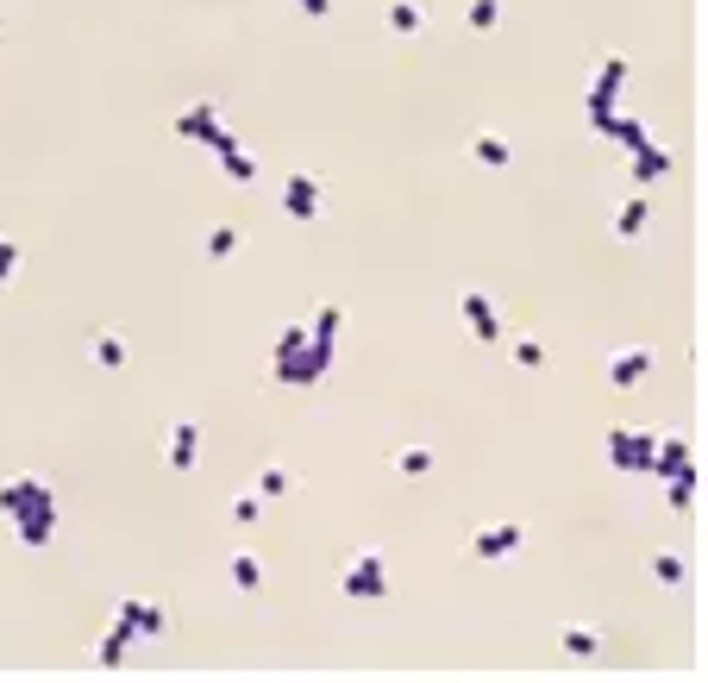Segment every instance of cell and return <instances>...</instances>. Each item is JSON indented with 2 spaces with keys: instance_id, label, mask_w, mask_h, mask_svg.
<instances>
[{
  "instance_id": "cell-28",
  "label": "cell",
  "mask_w": 708,
  "mask_h": 683,
  "mask_svg": "<svg viewBox=\"0 0 708 683\" xmlns=\"http://www.w3.org/2000/svg\"><path fill=\"white\" fill-rule=\"evenodd\" d=\"M257 508H264V496H232V521H257Z\"/></svg>"
},
{
  "instance_id": "cell-8",
  "label": "cell",
  "mask_w": 708,
  "mask_h": 683,
  "mask_svg": "<svg viewBox=\"0 0 708 683\" xmlns=\"http://www.w3.org/2000/svg\"><path fill=\"white\" fill-rule=\"evenodd\" d=\"M176 132L195 138V145H214V138H220V113H214V101H195V107L176 120Z\"/></svg>"
},
{
  "instance_id": "cell-6",
  "label": "cell",
  "mask_w": 708,
  "mask_h": 683,
  "mask_svg": "<svg viewBox=\"0 0 708 683\" xmlns=\"http://www.w3.org/2000/svg\"><path fill=\"white\" fill-rule=\"evenodd\" d=\"M282 214H295V220H314L320 214V182L308 170H295L289 182H282Z\"/></svg>"
},
{
  "instance_id": "cell-30",
  "label": "cell",
  "mask_w": 708,
  "mask_h": 683,
  "mask_svg": "<svg viewBox=\"0 0 708 683\" xmlns=\"http://www.w3.org/2000/svg\"><path fill=\"white\" fill-rule=\"evenodd\" d=\"M295 7L308 13V19H326V13H333V0H295Z\"/></svg>"
},
{
  "instance_id": "cell-25",
  "label": "cell",
  "mask_w": 708,
  "mask_h": 683,
  "mask_svg": "<svg viewBox=\"0 0 708 683\" xmlns=\"http://www.w3.org/2000/svg\"><path fill=\"white\" fill-rule=\"evenodd\" d=\"M652 577L658 583H683V558L677 552H652Z\"/></svg>"
},
{
  "instance_id": "cell-18",
  "label": "cell",
  "mask_w": 708,
  "mask_h": 683,
  "mask_svg": "<svg viewBox=\"0 0 708 683\" xmlns=\"http://www.w3.org/2000/svg\"><path fill=\"white\" fill-rule=\"evenodd\" d=\"M646 220H652V201L640 195V201H627V207H621V220H615V232H621V239H640V232H646Z\"/></svg>"
},
{
  "instance_id": "cell-19",
  "label": "cell",
  "mask_w": 708,
  "mask_h": 683,
  "mask_svg": "<svg viewBox=\"0 0 708 683\" xmlns=\"http://www.w3.org/2000/svg\"><path fill=\"white\" fill-rule=\"evenodd\" d=\"M389 26L395 32H420L427 26V7H420V0H389Z\"/></svg>"
},
{
  "instance_id": "cell-17",
  "label": "cell",
  "mask_w": 708,
  "mask_h": 683,
  "mask_svg": "<svg viewBox=\"0 0 708 683\" xmlns=\"http://www.w3.org/2000/svg\"><path fill=\"white\" fill-rule=\"evenodd\" d=\"M88 351H94V364H107V370H120V364H126V339H120V333H94Z\"/></svg>"
},
{
  "instance_id": "cell-5",
  "label": "cell",
  "mask_w": 708,
  "mask_h": 683,
  "mask_svg": "<svg viewBox=\"0 0 708 683\" xmlns=\"http://www.w3.org/2000/svg\"><path fill=\"white\" fill-rule=\"evenodd\" d=\"M458 308H464L470 333H477L483 345H495V339H502V314H495V301H489L483 289H464V295H458Z\"/></svg>"
},
{
  "instance_id": "cell-7",
  "label": "cell",
  "mask_w": 708,
  "mask_h": 683,
  "mask_svg": "<svg viewBox=\"0 0 708 683\" xmlns=\"http://www.w3.org/2000/svg\"><path fill=\"white\" fill-rule=\"evenodd\" d=\"M44 496H51V489H44L38 477H0V514H7V521H13L19 508H32V502H44Z\"/></svg>"
},
{
  "instance_id": "cell-27",
  "label": "cell",
  "mask_w": 708,
  "mask_h": 683,
  "mask_svg": "<svg viewBox=\"0 0 708 683\" xmlns=\"http://www.w3.org/2000/svg\"><path fill=\"white\" fill-rule=\"evenodd\" d=\"M514 364L539 370V364H546V345H539V339H521V345H514Z\"/></svg>"
},
{
  "instance_id": "cell-1",
  "label": "cell",
  "mask_w": 708,
  "mask_h": 683,
  "mask_svg": "<svg viewBox=\"0 0 708 683\" xmlns=\"http://www.w3.org/2000/svg\"><path fill=\"white\" fill-rule=\"evenodd\" d=\"M621 82H627V57L621 51H608L602 57V76L589 82V126L608 132V120H615V107H621Z\"/></svg>"
},
{
  "instance_id": "cell-13",
  "label": "cell",
  "mask_w": 708,
  "mask_h": 683,
  "mask_svg": "<svg viewBox=\"0 0 708 683\" xmlns=\"http://www.w3.org/2000/svg\"><path fill=\"white\" fill-rule=\"evenodd\" d=\"M214 151H220V163H226V176H239V182H251V176H257L251 151H245V145H239V138H232V132H220V138H214Z\"/></svg>"
},
{
  "instance_id": "cell-12",
  "label": "cell",
  "mask_w": 708,
  "mask_h": 683,
  "mask_svg": "<svg viewBox=\"0 0 708 683\" xmlns=\"http://www.w3.org/2000/svg\"><path fill=\"white\" fill-rule=\"evenodd\" d=\"M514 546H521V527H514V521H502V527H483L477 539H470V552H477V558H508Z\"/></svg>"
},
{
  "instance_id": "cell-9",
  "label": "cell",
  "mask_w": 708,
  "mask_h": 683,
  "mask_svg": "<svg viewBox=\"0 0 708 683\" xmlns=\"http://www.w3.org/2000/svg\"><path fill=\"white\" fill-rule=\"evenodd\" d=\"M646 370H652V351L627 345V351H615V358H608V383H615V389H633V383H640Z\"/></svg>"
},
{
  "instance_id": "cell-3",
  "label": "cell",
  "mask_w": 708,
  "mask_h": 683,
  "mask_svg": "<svg viewBox=\"0 0 708 683\" xmlns=\"http://www.w3.org/2000/svg\"><path fill=\"white\" fill-rule=\"evenodd\" d=\"M652 445H658V433L608 427V458H615V470H640V477H646V464H652Z\"/></svg>"
},
{
  "instance_id": "cell-20",
  "label": "cell",
  "mask_w": 708,
  "mask_h": 683,
  "mask_svg": "<svg viewBox=\"0 0 708 683\" xmlns=\"http://www.w3.org/2000/svg\"><path fill=\"white\" fill-rule=\"evenodd\" d=\"M226 577L239 583V590H257V583H264V564H257L251 552H232V564H226Z\"/></svg>"
},
{
  "instance_id": "cell-10",
  "label": "cell",
  "mask_w": 708,
  "mask_h": 683,
  "mask_svg": "<svg viewBox=\"0 0 708 683\" xmlns=\"http://www.w3.org/2000/svg\"><path fill=\"white\" fill-rule=\"evenodd\" d=\"M138 640V627L126 621V615H113V627L101 633V640H94V658H101V665L113 671V665H120V658H126V646Z\"/></svg>"
},
{
  "instance_id": "cell-2",
  "label": "cell",
  "mask_w": 708,
  "mask_h": 683,
  "mask_svg": "<svg viewBox=\"0 0 708 683\" xmlns=\"http://www.w3.org/2000/svg\"><path fill=\"white\" fill-rule=\"evenodd\" d=\"M345 596H358V602H376V596H389V577H383V552L364 546L358 558L345 564Z\"/></svg>"
},
{
  "instance_id": "cell-23",
  "label": "cell",
  "mask_w": 708,
  "mask_h": 683,
  "mask_svg": "<svg viewBox=\"0 0 708 683\" xmlns=\"http://www.w3.org/2000/svg\"><path fill=\"white\" fill-rule=\"evenodd\" d=\"M239 251V226H214L207 232V257H232Z\"/></svg>"
},
{
  "instance_id": "cell-24",
  "label": "cell",
  "mask_w": 708,
  "mask_h": 683,
  "mask_svg": "<svg viewBox=\"0 0 708 683\" xmlns=\"http://www.w3.org/2000/svg\"><path fill=\"white\" fill-rule=\"evenodd\" d=\"M502 19V0H470V32H489Z\"/></svg>"
},
{
  "instance_id": "cell-22",
  "label": "cell",
  "mask_w": 708,
  "mask_h": 683,
  "mask_svg": "<svg viewBox=\"0 0 708 683\" xmlns=\"http://www.w3.org/2000/svg\"><path fill=\"white\" fill-rule=\"evenodd\" d=\"M395 470H408V477H427V470H433V452H427V445H408V452H395Z\"/></svg>"
},
{
  "instance_id": "cell-11",
  "label": "cell",
  "mask_w": 708,
  "mask_h": 683,
  "mask_svg": "<svg viewBox=\"0 0 708 683\" xmlns=\"http://www.w3.org/2000/svg\"><path fill=\"white\" fill-rule=\"evenodd\" d=\"M195 458H201V427L195 420H176L170 427V470H195Z\"/></svg>"
},
{
  "instance_id": "cell-4",
  "label": "cell",
  "mask_w": 708,
  "mask_h": 683,
  "mask_svg": "<svg viewBox=\"0 0 708 683\" xmlns=\"http://www.w3.org/2000/svg\"><path fill=\"white\" fill-rule=\"evenodd\" d=\"M13 527H19V539H26L32 552H44V546H51V533H57V508H51V496L32 502V508H19Z\"/></svg>"
},
{
  "instance_id": "cell-29",
  "label": "cell",
  "mask_w": 708,
  "mask_h": 683,
  "mask_svg": "<svg viewBox=\"0 0 708 683\" xmlns=\"http://www.w3.org/2000/svg\"><path fill=\"white\" fill-rule=\"evenodd\" d=\"M13 270H19V245L0 239V276H13Z\"/></svg>"
},
{
  "instance_id": "cell-26",
  "label": "cell",
  "mask_w": 708,
  "mask_h": 683,
  "mask_svg": "<svg viewBox=\"0 0 708 683\" xmlns=\"http://www.w3.org/2000/svg\"><path fill=\"white\" fill-rule=\"evenodd\" d=\"M289 483H295L289 470H282V464H270V470H264V483H257V489H264V496H289Z\"/></svg>"
},
{
  "instance_id": "cell-14",
  "label": "cell",
  "mask_w": 708,
  "mask_h": 683,
  "mask_svg": "<svg viewBox=\"0 0 708 683\" xmlns=\"http://www.w3.org/2000/svg\"><path fill=\"white\" fill-rule=\"evenodd\" d=\"M633 176H640V182H658V176H671V151H658L652 138H646V145H633Z\"/></svg>"
},
{
  "instance_id": "cell-21",
  "label": "cell",
  "mask_w": 708,
  "mask_h": 683,
  "mask_svg": "<svg viewBox=\"0 0 708 683\" xmlns=\"http://www.w3.org/2000/svg\"><path fill=\"white\" fill-rule=\"evenodd\" d=\"M558 646L571 652V658H596V633H589V627H564V633H558Z\"/></svg>"
},
{
  "instance_id": "cell-16",
  "label": "cell",
  "mask_w": 708,
  "mask_h": 683,
  "mask_svg": "<svg viewBox=\"0 0 708 683\" xmlns=\"http://www.w3.org/2000/svg\"><path fill=\"white\" fill-rule=\"evenodd\" d=\"M470 157H477V163H495V170H502L514 151H508V138H502V132H477V138H470Z\"/></svg>"
},
{
  "instance_id": "cell-15",
  "label": "cell",
  "mask_w": 708,
  "mask_h": 683,
  "mask_svg": "<svg viewBox=\"0 0 708 683\" xmlns=\"http://www.w3.org/2000/svg\"><path fill=\"white\" fill-rule=\"evenodd\" d=\"M113 615H126L138 633H163V608H157V602H138V596H126L120 608H113Z\"/></svg>"
}]
</instances>
